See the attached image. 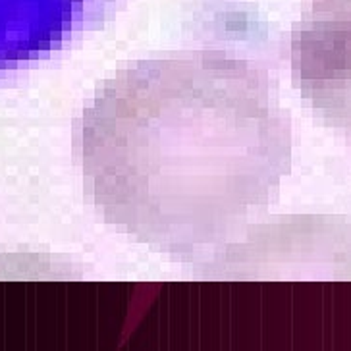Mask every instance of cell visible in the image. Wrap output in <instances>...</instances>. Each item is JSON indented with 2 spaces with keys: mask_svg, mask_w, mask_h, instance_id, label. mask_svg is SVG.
I'll return each instance as SVG.
<instances>
[{
  "mask_svg": "<svg viewBox=\"0 0 351 351\" xmlns=\"http://www.w3.org/2000/svg\"><path fill=\"white\" fill-rule=\"evenodd\" d=\"M79 135L108 222L178 255L228 242L265 203L287 153L263 77L218 53L118 74Z\"/></svg>",
  "mask_w": 351,
  "mask_h": 351,
  "instance_id": "1",
  "label": "cell"
},
{
  "mask_svg": "<svg viewBox=\"0 0 351 351\" xmlns=\"http://www.w3.org/2000/svg\"><path fill=\"white\" fill-rule=\"evenodd\" d=\"M83 10L86 0H0V70L53 49Z\"/></svg>",
  "mask_w": 351,
  "mask_h": 351,
  "instance_id": "2",
  "label": "cell"
}]
</instances>
